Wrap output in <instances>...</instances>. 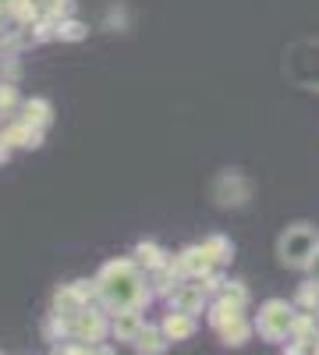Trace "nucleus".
Masks as SVG:
<instances>
[{
  "mask_svg": "<svg viewBox=\"0 0 319 355\" xmlns=\"http://www.w3.org/2000/svg\"><path fill=\"white\" fill-rule=\"evenodd\" d=\"M142 331H146V316L142 313H113L110 316V341L135 345Z\"/></svg>",
  "mask_w": 319,
  "mask_h": 355,
  "instance_id": "nucleus-10",
  "label": "nucleus"
},
{
  "mask_svg": "<svg viewBox=\"0 0 319 355\" xmlns=\"http://www.w3.org/2000/svg\"><path fill=\"white\" fill-rule=\"evenodd\" d=\"M21 93H18V85L15 82H0V117H8V114H18L21 110Z\"/></svg>",
  "mask_w": 319,
  "mask_h": 355,
  "instance_id": "nucleus-20",
  "label": "nucleus"
},
{
  "mask_svg": "<svg viewBox=\"0 0 319 355\" xmlns=\"http://www.w3.org/2000/svg\"><path fill=\"white\" fill-rule=\"evenodd\" d=\"M11 21V0H0V25Z\"/></svg>",
  "mask_w": 319,
  "mask_h": 355,
  "instance_id": "nucleus-22",
  "label": "nucleus"
},
{
  "mask_svg": "<svg viewBox=\"0 0 319 355\" xmlns=\"http://www.w3.org/2000/svg\"><path fill=\"white\" fill-rule=\"evenodd\" d=\"M213 334L220 338L224 348H245L255 338V320H248L245 313H238V316H230L227 323H220Z\"/></svg>",
  "mask_w": 319,
  "mask_h": 355,
  "instance_id": "nucleus-8",
  "label": "nucleus"
},
{
  "mask_svg": "<svg viewBox=\"0 0 319 355\" xmlns=\"http://www.w3.org/2000/svg\"><path fill=\"white\" fill-rule=\"evenodd\" d=\"M96 302L113 316V313H142L153 302V284L149 274L131 259V256H118V259H107L96 277Z\"/></svg>",
  "mask_w": 319,
  "mask_h": 355,
  "instance_id": "nucleus-1",
  "label": "nucleus"
},
{
  "mask_svg": "<svg viewBox=\"0 0 319 355\" xmlns=\"http://www.w3.org/2000/svg\"><path fill=\"white\" fill-rule=\"evenodd\" d=\"M174 266H178V274H181L185 281H202L206 274L220 270L217 259H213L210 249H206V242H192V245L178 249V252H174Z\"/></svg>",
  "mask_w": 319,
  "mask_h": 355,
  "instance_id": "nucleus-6",
  "label": "nucleus"
},
{
  "mask_svg": "<svg viewBox=\"0 0 319 355\" xmlns=\"http://www.w3.org/2000/svg\"><path fill=\"white\" fill-rule=\"evenodd\" d=\"M43 135H46V132H39V128H33V125H25L21 117H15V121H8L4 128H0V139L8 142V150H39V146H43Z\"/></svg>",
  "mask_w": 319,
  "mask_h": 355,
  "instance_id": "nucleus-9",
  "label": "nucleus"
},
{
  "mask_svg": "<svg viewBox=\"0 0 319 355\" xmlns=\"http://www.w3.org/2000/svg\"><path fill=\"white\" fill-rule=\"evenodd\" d=\"M217 299H220V302H227V306H235V309H248L252 295H248V284H245V281H238V277H227Z\"/></svg>",
  "mask_w": 319,
  "mask_h": 355,
  "instance_id": "nucleus-16",
  "label": "nucleus"
},
{
  "mask_svg": "<svg viewBox=\"0 0 319 355\" xmlns=\"http://www.w3.org/2000/svg\"><path fill=\"white\" fill-rule=\"evenodd\" d=\"M18 117H21L25 125H33V128L46 132V128L53 125V117H57V110H53V103H50L46 96H28V100L21 103Z\"/></svg>",
  "mask_w": 319,
  "mask_h": 355,
  "instance_id": "nucleus-13",
  "label": "nucleus"
},
{
  "mask_svg": "<svg viewBox=\"0 0 319 355\" xmlns=\"http://www.w3.org/2000/svg\"><path fill=\"white\" fill-rule=\"evenodd\" d=\"M295 316H298V306L287 302V299H266L259 306V313L252 316L255 320V334L270 341V345H287L291 338V327H295Z\"/></svg>",
  "mask_w": 319,
  "mask_h": 355,
  "instance_id": "nucleus-3",
  "label": "nucleus"
},
{
  "mask_svg": "<svg viewBox=\"0 0 319 355\" xmlns=\"http://www.w3.org/2000/svg\"><path fill=\"white\" fill-rule=\"evenodd\" d=\"M0 355H8V352H0Z\"/></svg>",
  "mask_w": 319,
  "mask_h": 355,
  "instance_id": "nucleus-27",
  "label": "nucleus"
},
{
  "mask_svg": "<svg viewBox=\"0 0 319 355\" xmlns=\"http://www.w3.org/2000/svg\"><path fill=\"white\" fill-rule=\"evenodd\" d=\"M206 249H210V256L217 259V266L224 270V266H230V259H235V242L227 239V234H220V231H213V234H206Z\"/></svg>",
  "mask_w": 319,
  "mask_h": 355,
  "instance_id": "nucleus-17",
  "label": "nucleus"
},
{
  "mask_svg": "<svg viewBox=\"0 0 319 355\" xmlns=\"http://www.w3.org/2000/svg\"><path fill=\"white\" fill-rule=\"evenodd\" d=\"M131 259H135L146 274H153V270H160V266H167V263L174 259V252H167V249H163L160 242H153V239H142V242H135Z\"/></svg>",
  "mask_w": 319,
  "mask_h": 355,
  "instance_id": "nucleus-12",
  "label": "nucleus"
},
{
  "mask_svg": "<svg viewBox=\"0 0 319 355\" xmlns=\"http://www.w3.org/2000/svg\"><path fill=\"white\" fill-rule=\"evenodd\" d=\"M210 302H213V299L206 295V288H202L199 281H181L178 288L167 295V309H174V313H188V316L206 313Z\"/></svg>",
  "mask_w": 319,
  "mask_h": 355,
  "instance_id": "nucleus-7",
  "label": "nucleus"
},
{
  "mask_svg": "<svg viewBox=\"0 0 319 355\" xmlns=\"http://www.w3.org/2000/svg\"><path fill=\"white\" fill-rule=\"evenodd\" d=\"M96 306V284L93 281H71V284H61L53 291V299H50V313L53 316H78L82 309H89Z\"/></svg>",
  "mask_w": 319,
  "mask_h": 355,
  "instance_id": "nucleus-4",
  "label": "nucleus"
},
{
  "mask_svg": "<svg viewBox=\"0 0 319 355\" xmlns=\"http://www.w3.org/2000/svg\"><path fill=\"white\" fill-rule=\"evenodd\" d=\"M71 341H82V345L110 341V313L96 302L89 309H82L78 316H71Z\"/></svg>",
  "mask_w": 319,
  "mask_h": 355,
  "instance_id": "nucleus-5",
  "label": "nucleus"
},
{
  "mask_svg": "<svg viewBox=\"0 0 319 355\" xmlns=\"http://www.w3.org/2000/svg\"><path fill=\"white\" fill-rule=\"evenodd\" d=\"M93 355H118V348H113L110 341H103V345H96V348H93Z\"/></svg>",
  "mask_w": 319,
  "mask_h": 355,
  "instance_id": "nucleus-23",
  "label": "nucleus"
},
{
  "mask_svg": "<svg viewBox=\"0 0 319 355\" xmlns=\"http://www.w3.org/2000/svg\"><path fill=\"white\" fill-rule=\"evenodd\" d=\"M46 18H71L75 15V0H43Z\"/></svg>",
  "mask_w": 319,
  "mask_h": 355,
  "instance_id": "nucleus-21",
  "label": "nucleus"
},
{
  "mask_svg": "<svg viewBox=\"0 0 319 355\" xmlns=\"http://www.w3.org/2000/svg\"><path fill=\"white\" fill-rule=\"evenodd\" d=\"M160 327H163V334L170 338V345H181V341H192V338L199 334V316L167 309L163 320H160Z\"/></svg>",
  "mask_w": 319,
  "mask_h": 355,
  "instance_id": "nucleus-11",
  "label": "nucleus"
},
{
  "mask_svg": "<svg viewBox=\"0 0 319 355\" xmlns=\"http://www.w3.org/2000/svg\"><path fill=\"white\" fill-rule=\"evenodd\" d=\"M85 36H89V25L82 18H57V43H82Z\"/></svg>",
  "mask_w": 319,
  "mask_h": 355,
  "instance_id": "nucleus-18",
  "label": "nucleus"
},
{
  "mask_svg": "<svg viewBox=\"0 0 319 355\" xmlns=\"http://www.w3.org/2000/svg\"><path fill=\"white\" fill-rule=\"evenodd\" d=\"M131 348H135V355H167L170 338L163 334L160 323H146V331L138 334V341H135Z\"/></svg>",
  "mask_w": 319,
  "mask_h": 355,
  "instance_id": "nucleus-15",
  "label": "nucleus"
},
{
  "mask_svg": "<svg viewBox=\"0 0 319 355\" xmlns=\"http://www.w3.org/2000/svg\"><path fill=\"white\" fill-rule=\"evenodd\" d=\"M319 313H302L298 309V316H295V327H291V345H298V348H305V352H312L316 345H319V320H316Z\"/></svg>",
  "mask_w": 319,
  "mask_h": 355,
  "instance_id": "nucleus-14",
  "label": "nucleus"
},
{
  "mask_svg": "<svg viewBox=\"0 0 319 355\" xmlns=\"http://www.w3.org/2000/svg\"><path fill=\"white\" fill-rule=\"evenodd\" d=\"M295 306L302 309V313H319V281H302L298 284V291H295Z\"/></svg>",
  "mask_w": 319,
  "mask_h": 355,
  "instance_id": "nucleus-19",
  "label": "nucleus"
},
{
  "mask_svg": "<svg viewBox=\"0 0 319 355\" xmlns=\"http://www.w3.org/2000/svg\"><path fill=\"white\" fill-rule=\"evenodd\" d=\"M312 355H319V345H316V348H312Z\"/></svg>",
  "mask_w": 319,
  "mask_h": 355,
  "instance_id": "nucleus-26",
  "label": "nucleus"
},
{
  "mask_svg": "<svg viewBox=\"0 0 319 355\" xmlns=\"http://www.w3.org/2000/svg\"><path fill=\"white\" fill-rule=\"evenodd\" d=\"M277 263L284 270L309 274L319 263V227L309 220H295L277 234Z\"/></svg>",
  "mask_w": 319,
  "mask_h": 355,
  "instance_id": "nucleus-2",
  "label": "nucleus"
},
{
  "mask_svg": "<svg viewBox=\"0 0 319 355\" xmlns=\"http://www.w3.org/2000/svg\"><path fill=\"white\" fill-rule=\"evenodd\" d=\"M8 68H11V64H8V61H4V57H0V82H15V78H11V75H8Z\"/></svg>",
  "mask_w": 319,
  "mask_h": 355,
  "instance_id": "nucleus-25",
  "label": "nucleus"
},
{
  "mask_svg": "<svg viewBox=\"0 0 319 355\" xmlns=\"http://www.w3.org/2000/svg\"><path fill=\"white\" fill-rule=\"evenodd\" d=\"M11 153H15V150H8V142L0 139V164H8V160H11Z\"/></svg>",
  "mask_w": 319,
  "mask_h": 355,
  "instance_id": "nucleus-24",
  "label": "nucleus"
}]
</instances>
